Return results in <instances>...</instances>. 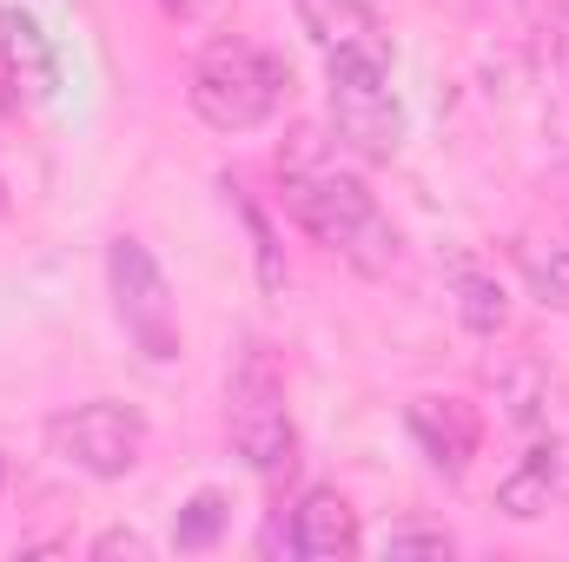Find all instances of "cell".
Returning a JSON list of instances; mask_svg holds the SVG:
<instances>
[{
  "label": "cell",
  "mask_w": 569,
  "mask_h": 562,
  "mask_svg": "<svg viewBox=\"0 0 569 562\" xmlns=\"http://www.w3.org/2000/svg\"><path fill=\"white\" fill-rule=\"evenodd\" d=\"M284 212L298 219L305 239H318L325 252H338L365 279L398 265V225L378 212L365 179H351L338 165H291L284 172Z\"/></svg>",
  "instance_id": "cell-1"
},
{
  "label": "cell",
  "mask_w": 569,
  "mask_h": 562,
  "mask_svg": "<svg viewBox=\"0 0 569 562\" xmlns=\"http://www.w3.org/2000/svg\"><path fill=\"white\" fill-rule=\"evenodd\" d=\"M325 73H331V133L345 152L385 165L405 145V107L391 93V47L385 33L325 47Z\"/></svg>",
  "instance_id": "cell-2"
},
{
  "label": "cell",
  "mask_w": 569,
  "mask_h": 562,
  "mask_svg": "<svg viewBox=\"0 0 569 562\" xmlns=\"http://www.w3.org/2000/svg\"><path fill=\"white\" fill-rule=\"evenodd\" d=\"M186 100L212 133H252L291 100V67L259 40H212L192 67Z\"/></svg>",
  "instance_id": "cell-3"
},
{
  "label": "cell",
  "mask_w": 569,
  "mask_h": 562,
  "mask_svg": "<svg viewBox=\"0 0 569 562\" xmlns=\"http://www.w3.org/2000/svg\"><path fill=\"white\" fill-rule=\"evenodd\" d=\"M226 423H232V450L266 476L279 483L298 463V423H291V404H284V371L279 358L252 338L232 364V384H226Z\"/></svg>",
  "instance_id": "cell-4"
},
{
  "label": "cell",
  "mask_w": 569,
  "mask_h": 562,
  "mask_svg": "<svg viewBox=\"0 0 569 562\" xmlns=\"http://www.w3.org/2000/svg\"><path fill=\"white\" fill-rule=\"evenodd\" d=\"M107 291H113V318L133 338V351L146 364H172L179 358V304H172L159 259L146 252V239L120 232L107 245Z\"/></svg>",
  "instance_id": "cell-5"
},
{
  "label": "cell",
  "mask_w": 569,
  "mask_h": 562,
  "mask_svg": "<svg viewBox=\"0 0 569 562\" xmlns=\"http://www.w3.org/2000/svg\"><path fill=\"white\" fill-rule=\"evenodd\" d=\"M47 450L67 470L113 483L146 456V418L133 404H120V398H93V404H73V411L47 418Z\"/></svg>",
  "instance_id": "cell-6"
},
{
  "label": "cell",
  "mask_w": 569,
  "mask_h": 562,
  "mask_svg": "<svg viewBox=\"0 0 569 562\" xmlns=\"http://www.w3.org/2000/svg\"><path fill=\"white\" fill-rule=\"evenodd\" d=\"M0 53H7V73H13V87L33 100V107H53L60 100V47H53V33L27 13V7H0Z\"/></svg>",
  "instance_id": "cell-7"
},
{
  "label": "cell",
  "mask_w": 569,
  "mask_h": 562,
  "mask_svg": "<svg viewBox=\"0 0 569 562\" xmlns=\"http://www.w3.org/2000/svg\"><path fill=\"white\" fill-rule=\"evenodd\" d=\"M405 423H411V436H418V450L430 456L437 476H463L477 443H483V423H477V411L463 398H418Z\"/></svg>",
  "instance_id": "cell-8"
},
{
  "label": "cell",
  "mask_w": 569,
  "mask_h": 562,
  "mask_svg": "<svg viewBox=\"0 0 569 562\" xmlns=\"http://www.w3.org/2000/svg\"><path fill=\"white\" fill-rule=\"evenodd\" d=\"M284 550L305 562H338L358 550V510L338 490H305L291 523H284Z\"/></svg>",
  "instance_id": "cell-9"
},
{
  "label": "cell",
  "mask_w": 569,
  "mask_h": 562,
  "mask_svg": "<svg viewBox=\"0 0 569 562\" xmlns=\"http://www.w3.org/2000/svg\"><path fill=\"white\" fill-rule=\"evenodd\" d=\"M557 470H563V463H557V443H537V450H530L503 483H497V510H503V516H517V523L543 516V510H550V496H557Z\"/></svg>",
  "instance_id": "cell-10"
},
{
  "label": "cell",
  "mask_w": 569,
  "mask_h": 562,
  "mask_svg": "<svg viewBox=\"0 0 569 562\" xmlns=\"http://www.w3.org/2000/svg\"><path fill=\"white\" fill-rule=\"evenodd\" d=\"M298 20L318 47H345V40H365L378 33V13L358 7V0H298Z\"/></svg>",
  "instance_id": "cell-11"
},
{
  "label": "cell",
  "mask_w": 569,
  "mask_h": 562,
  "mask_svg": "<svg viewBox=\"0 0 569 562\" xmlns=\"http://www.w3.org/2000/svg\"><path fill=\"white\" fill-rule=\"evenodd\" d=\"M226 523H232V496L226 490H192L172 516V543L179 550H212L226 536Z\"/></svg>",
  "instance_id": "cell-12"
},
{
  "label": "cell",
  "mask_w": 569,
  "mask_h": 562,
  "mask_svg": "<svg viewBox=\"0 0 569 562\" xmlns=\"http://www.w3.org/2000/svg\"><path fill=\"white\" fill-rule=\"evenodd\" d=\"M457 318H463V331L497 338L510 324V291L490 279V272H457Z\"/></svg>",
  "instance_id": "cell-13"
},
{
  "label": "cell",
  "mask_w": 569,
  "mask_h": 562,
  "mask_svg": "<svg viewBox=\"0 0 569 562\" xmlns=\"http://www.w3.org/2000/svg\"><path fill=\"white\" fill-rule=\"evenodd\" d=\"M517 265H523L530 291H537L550 311H569V245H557V252H543V245H523V252H517Z\"/></svg>",
  "instance_id": "cell-14"
},
{
  "label": "cell",
  "mask_w": 569,
  "mask_h": 562,
  "mask_svg": "<svg viewBox=\"0 0 569 562\" xmlns=\"http://www.w3.org/2000/svg\"><path fill=\"white\" fill-rule=\"evenodd\" d=\"M226 192H232V212H239V219H246V232H252V252H259V284H266V291H284V259H279V239H272V219H266V212H259L239 185H226Z\"/></svg>",
  "instance_id": "cell-15"
},
{
  "label": "cell",
  "mask_w": 569,
  "mask_h": 562,
  "mask_svg": "<svg viewBox=\"0 0 569 562\" xmlns=\"http://www.w3.org/2000/svg\"><path fill=\"white\" fill-rule=\"evenodd\" d=\"M385 556H450V536H443V530H418V523H405V530L385 536Z\"/></svg>",
  "instance_id": "cell-16"
},
{
  "label": "cell",
  "mask_w": 569,
  "mask_h": 562,
  "mask_svg": "<svg viewBox=\"0 0 569 562\" xmlns=\"http://www.w3.org/2000/svg\"><path fill=\"white\" fill-rule=\"evenodd\" d=\"M517 7L530 13V27H537V33H550V40L563 33V0H517Z\"/></svg>",
  "instance_id": "cell-17"
},
{
  "label": "cell",
  "mask_w": 569,
  "mask_h": 562,
  "mask_svg": "<svg viewBox=\"0 0 569 562\" xmlns=\"http://www.w3.org/2000/svg\"><path fill=\"white\" fill-rule=\"evenodd\" d=\"M93 556H146V536L140 530H107V536L93 543Z\"/></svg>",
  "instance_id": "cell-18"
},
{
  "label": "cell",
  "mask_w": 569,
  "mask_h": 562,
  "mask_svg": "<svg viewBox=\"0 0 569 562\" xmlns=\"http://www.w3.org/2000/svg\"><path fill=\"white\" fill-rule=\"evenodd\" d=\"M159 7H166V13H212L219 0H159Z\"/></svg>",
  "instance_id": "cell-19"
},
{
  "label": "cell",
  "mask_w": 569,
  "mask_h": 562,
  "mask_svg": "<svg viewBox=\"0 0 569 562\" xmlns=\"http://www.w3.org/2000/svg\"><path fill=\"white\" fill-rule=\"evenodd\" d=\"M0 490H7V456H0Z\"/></svg>",
  "instance_id": "cell-20"
},
{
  "label": "cell",
  "mask_w": 569,
  "mask_h": 562,
  "mask_svg": "<svg viewBox=\"0 0 569 562\" xmlns=\"http://www.w3.org/2000/svg\"><path fill=\"white\" fill-rule=\"evenodd\" d=\"M358 7H371V13H378V0H358Z\"/></svg>",
  "instance_id": "cell-21"
}]
</instances>
